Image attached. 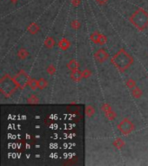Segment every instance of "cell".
Here are the masks:
<instances>
[{
	"mask_svg": "<svg viewBox=\"0 0 148 166\" xmlns=\"http://www.w3.org/2000/svg\"><path fill=\"white\" fill-rule=\"evenodd\" d=\"M46 84H47V83H46L45 81H44V82L42 83V80H40V82H38V86H39L41 88H43V87H44V86H46Z\"/></svg>",
	"mask_w": 148,
	"mask_h": 166,
	"instance_id": "cell-7",
	"label": "cell"
},
{
	"mask_svg": "<svg viewBox=\"0 0 148 166\" xmlns=\"http://www.w3.org/2000/svg\"><path fill=\"white\" fill-rule=\"evenodd\" d=\"M96 59L98 60L99 62H103V61H105L107 58V55L106 54V52L103 50V49H100V50H99L98 52L96 53Z\"/></svg>",
	"mask_w": 148,
	"mask_h": 166,
	"instance_id": "cell-3",
	"label": "cell"
},
{
	"mask_svg": "<svg viewBox=\"0 0 148 166\" xmlns=\"http://www.w3.org/2000/svg\"><path fill=\"white\" fill-rule=\"evenodd\" d=\"M68 67L69 68L70 70L72 71H75V70H77V68H78V64L75 61H71L70 62H68Z\"/></svg>",
	"mask_w": 148,
	"mask_h": 166,
	"instance_id": "cell-4",
	"label": "cell"
},
{
	"mask_svg": "<svg viewBox=\"0 0 148 166\" xmlns=\"http://www.w3.org/2000/svg\"><path fill=\"white\" fill-rule=\"evenodd\" d=\"M10 1H11L12 3H17V2L18 0H10Z\"/></svg>",
	"mask_w": 148,
	"mask_h": 166,
	"instance_id": "cell-11",
	"label": "cell"
},
{
	"mask_svg": "<svg viewBox=\"0 0 148 166\" xmlns=\"http://www.w3.org/2000/svg\"><path fill=\"white\" fill-rule=\"evenodd\" d=\"M113 62L118 68L123 71L130 66V64L133 62V59L124 50H120L114 56Z\"/></svg>",
	"mask_w": 148,
	"mask_h": 166,
	"instance_id": "cell-2",
	"label": "cell"
},
{
	"mask_svg": "<svg viewBox=\"0 0 148 166\" xmlns=\"http://www.w3.org/2000/svg\"><path fill=\"white\" fill-rule=\"evenodd\" d=\"M97 2H98L99 3H100V4H103V3H107L108 0H96Z\"/></svg>",
	"mask_w": 148,
	"mask_h": 166,
	"instance_id": "cell-10",
	"label": "cell"
},
{
	"mask_svg": "<svg viewBox=\"0 0 148 166\" xmlns=\"http://www.w3.org/2000/svg\"><path fill=\"white\" fill-rule=\"evenodd\" d=\"M82 75H83L84 77H89V76L90 75V72H89L88 70H85V72L82 73Z\"/></svg>",
	"mask_w": 148,
	"mask_h": 166,
	"instance_id": "cell-9",
	"label": "cell"
},
{
	"mask_svg": "<svg viewBox=\"0 0 148 166\" xmlns=\"http://www.w3.org/2000/svg\"><path fill=\"white\" fill-rule=\"evenodd\" d=\"M105 42H106V37L100 35V39H99V42H100V44H103V43H105Z\"/></svg>",
	"mask_w": 148,
	"mask_h": 166,
	"instance_id": "cell-6",
	"label": "cell"
},
{
	"mask_svg": "<svg viewBox=\"0 0 148 166\" xmlns=\"http://www.w3.org/2000/svg\"><path fill=\"white\" fill-rule=\"evenodd\" d=\"M81 3V0H72V3L74 6H78Z\"/></svg>",
	"mask_w": 148,
	"mask_h": 166,
	"instance_id": "cell-8",
	"label": "cell"
},
{
	"mask_svg": "<svg viewBox=\"0 0 148 166\" xmlns=\"http://www.w3.org/2000/svg\"><path fill=\"white\" fill-rule=\"evenodd\" d=\"M130 20L138 29L143 30L148 25V13L140 8L133 13Z\"/></svg>",
	"mask_w": 148,
	"mask_h": 166,
	"instance_id": "cell-1",
	"label": "cell"
},
{
	"mask_svg": "<svg viewBox=\"0 0 148 166\" xmlns=\"http://www.w3.org/2000/svg\"><path fill=\"white\" fill-rule=\"evenodd\" d=\"M82 76H83V75H82L79 71H77V70H75L74 74L72 75V78H73L74 80H75V81H80Z\"/></svg>",
	"mask_w": 148,
	"mask_h": 166,
	"instance_id": "cell-5",
	"label": "cell"
}]
</instances>
